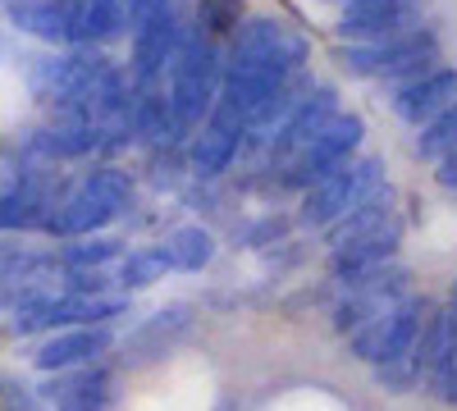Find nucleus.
<instances>
[{"instance_id":"obj_1","label":"nucleus","mask_w":457,"mask_h":411,"mask_svg":"<svg viewBox=\"0 0 457 411\" xmlns=\"http://www.w3.org/2000/svg\"><path fill=\"white\" fill-rule=\"evenodd\" d=\"M220 83H224V55L215 46V37L193 28L170 64V110H174L179 137L197 133L211 119V110L220 101Z\"/></svg>"},{"instance_id":"obj_2","label":"nucleus","mask_w":457,"mask_h":411,"mask_svg":"<svg viewBox=\"0 0 457 411\" xmlns=\"http://www.w3.org/2000/svg\"><path fill=\"white\" fill-rule=\"evenodd\" d=\"M439 60V37L430 28H411L398 37H385V42H353L343 64L353 73H366V78H385L394 87L416 83L421 73H430Z\"/></svg>"},{"instance_id":"obj_3","label":"nucleus","mask_w":457,"mask_h":411,"mask_svg":"<svg viewBox=\"0 0 457 411\" xmlns=\"http://www.w3.org/2000/svg\"><path fill=\"white\" fill-rule=\"evenodd\" d=\"M105 73H110V60L101 55V46H73L69 55L37 60L32 73H28V87L42 105H51L55 115H73Z\"/></svg>"},{"instance_id":"obj_4","label":"nucleus","mask_w":457,"mask_h":411,"mask_svg":"<svg viewBox=\"0 0 457 411\" xmlns=\"http://www.w3.org/2000/svg\"><path fill=\"white\" fill-rule=\"evenodd\" d=\"M385 188V165L375 156H353L338 169H329L320 183H312L307 197H302V224L312 229H329L334 219H343L348 210H357L361 201H370Z\"/></svg>"},{"instance_id":"obj_5","label":"nucleus","mask_w":457,"mask_h":411,"mask_svg":"<svg viewBox=\"0 0 457 411\" xmlns=\"http://www.w3.org/2000/svg\"><path fill=\"white\" fill-rule=\"evenodd\" d=\"M407 292V266H379L370 275H357V279H343L338 284V302L329 307L334 316V329L338 333H357L361 325L379 320V316H389Z\"/></svg>"},{"instance_id":"obj_6","label":"nucleus","mask_w":457,"mask_h":411,"mask_svg":"<svg viewBox=\"0 0 457 411\" xmlns=\"http://www.w3.org/2000/svg\"><path fill=\"white\" fill-rule=\"evenodd\" d=\"M426 316H430V307L421 302V297H403L389 316H379V320L361 325L357 333H348V352L357 361H366V366L403 361V357H411L416 339H421Z\"/></svg>"},{"instance_id":"obj_7","label":"nucleus","mask_w":457,"mask_h":411,"mask_svg":"<svg viewBox=\"0 0 457 411\" xmlns=\"http://www.w3.org/2000/svg\"><path fill=\"white\" fill-rule=\"evenodd\" d=\"M114 316H129V297H83V292H46L14 311V333H46V329H79V325H105Z\"/></svg>"},{"instance_id":"obj_8","label":"nucleus","mask_w":457,"mask_h":411,"mask_svg":"<svg viewBox=\"0 0 457 411\" xmlns=\"http://www.w3.org/2000/svg\"><path fill=\"white\" fill-rule=\"evenodd\" d=\"M361 137H366V124H361L357 115H338L334 124L320 128V137H312V142L284 165V188H302V193H307L312 183H320L329 169H338L343 160L357 156Z\"/></svg>"},{"instance_id":"obj_9","label":"nucleus","mask_w":457,"mask_h":411,"mask_svg":"<svg viewBox=\"0 0 457 411\" xmlns=\"http://www.w3.org/2000/svg\"><path fill=\"white\" fill-rule=\"evenodd\" d=\"M64 193L55 188V178L46 169H10L0 178V234H19V229H46V219Z\"/></svg>"},{"instance_id":"obj_10","label":"nucleus","mask_w":457,"mask_h":411,"mask_svg":"<svg viewBox=\"0 0 457 411\" xmlns=\"http://www.w3.org/2000/svg\"><path fill=\"white\" fill-rule=\"evenodd\" d=\"M426 14V0H348L338 14V32L348 42H385V37L411 32Z\"/></svg>"},{"instance_id":"obj_11","label":"nucleus","mask_w":457,"mask_h":411,"mask_svg":"<svg viewBox=\"0 0 457 411\" xmlns=\"http://www.w3.org/2000/svg\"><path fill=\"white\" fill-rule=\"evenodd\" d=\"M114 370L105 366H73V370H55V380L42 384V402L55 411H110L114 407Z\"/></svg>"},{"instance_id":"obj_12","label":"nucleus","mask_w":457,"mask_h":411,"mask_svg":"<svg viewBox=\"0 0 457 411\" xmlns=\"http://www.w3.org/2000/svg\"><path fill=\"white\" fill-rule=\"evenodd\" d=\"M193 329V307L187 302H170V307H161L156 316H146L129 339H124V366L129 370H142V366H151V361H161L165 352H174L179 348V339Z\"/></svg>"},{"instance_id":"obj_13","label":"nucleus","mask_w":457,"mask_h":411,"mask_svg":"<svg viewBox=\"0 0 457 411\" xmlns=\"http://www.w3.org/2000/svg\"><path fill=\"white\" fill-rule=\"evenodd\" d=\"M187 32H193V28L179 19V10H170V14H161V19L133 28V83H156V78H165V69L174 64V55H179V46H183Z\"/></svg>"},{"instance_id":"obj_14","label":"nucleus","mask_w":457,"mask_h":411,"mask_svg":"<svg viewBox=\"0 0 457 411\" xmlns=\"http://www.w3.org/2000/svg\"><path fill=\"white\" fill-rule=\"evenodd\" d=\"M338 119V96H334V87H316V92H307L297 101V110L293 115L270 133V160H279V165H288L302 146H307L312 137H320V128L325 124H334Z\"/></svg>"},{"instance_id":"obj_15","label":"nucleus","mask_w":457,"mask_h":411,"mask_svg":"<svg viewBox=\"0 0 457 411\" xmlns=\"http://www.w3.org/2000/svg\"><path fill=\"white\" fill-rule=\"evenodd\" d=\"M114 348V333L105 325H79V329H60L51 339L32 352V366L37 370H73V366H92L101 361L105 352Z\"/></svg>"},{"instance_id":"obj_16","label":"nucleus","mask_w":457,"mask_h":411,"mask_svg":"<svg viewBox=\"0 0 457 411\" xmlns=\"http://www.w3.org/2000/svg\"><path fill=\"white\" fill-rule=\"evenodd\" d=\"M101 146H110L105 128H96V124H87L79 115H55V124L37 128L28 137V152L46 156V160H79V156L101 152Z\"/></svg>"},{"instance_id":"obj_17","label":"nucleus","mask_w":457,"mask_h":411,"mask_svg":"<svg viewBox=\"0 0 457 411\" xmlns=\"http://www.w3.org/2000/svg\"><path fill=\"white\" fill-rule=\"evenodd\" d=\"M114 215H120V210H114V206L92 188V183L83 178L79 188L64 193V201H60L55 215L46 219V234H55V238H87V234H101Z\"/></svg>"},{"instance_id":"obj_18","label":"nucleus","mask_w":457,"mask_h":411,"mask_svg":"<svg viewBox=\"0 0 457 411\" xmlns=\"http://www.w3.org/2000/svg\"><path fill=\"white\" fill-rule=\"evenodd\" d=\"M398 242H403V224H389V229H379L370 238H357V242H343L329 251V275L334 284L343 279H357V275H370L379 266H394L398 260Z\"/></svg>"},{"instance_id":"obj_19","label":"nucleus","mask_w":457,"mask_h":411,"mask_svg":"<svg viewBox=\"0 0 457 411\" xmlns=\"http://www.w3.org/2000/svg\"><path fill=\"white\" fill-rule=\"evenodd\" d=\"M243 137H247L243 124L224 119V115H211V119L202 124V133H193V146H187V165H193V174H202V178L224 174L228 165H234Z\"/></svg>"},{"instance_id":"obj_20","label":"nucleus","mask_w":457,"mask_h":411,"mask_svg":"<svg viewBox=\"0 0 457 411\" xmlns=\"http://www.w3.org/2000/svg\"><path fill=\"white\" fill-rule=\"evenodd\" d=\"M453 101H457V69H430L416 83L398 87L394 110H398V119H407V124H430L439 110H448Z\"/></svg>"},{"instance_id":"obj_21","label":"nucleus","mask_w":457,"mask_h":411,"mask_svg":"<svg viewBox=\"0 0 457 411\" xmlns=\"http://www.w3.org/2000/svg\"><path fill=\"white\" fill-rule=\"evenodd\" d=\"M5 19L51 46H73V14L69 0H5Z\"/></svg>"},{"instance_id":"obj_22","label":"nucleus","mask_w":457,"mask_h":411,"mask_svg":"<svg viewBox=\"0 0 457 411\" xmlns=\"http://www.w3.org/2000/svg\"><path fill=\"white\" fill-rule=\"evenodd\" d=\"M389 224H403V219H398V197H394L389 188H379L370 201H361L357 210H348L343 219H334L329 229H325V242H329V251H334V247H343V242H357V238H370V234H379V229H389Z\"/></svg>"},{"instance_id":"obj_23","label":"nucleus","mask_w":457,"mask_h":411,"mask_svg":"<svg viewBox=\"0 0 457 411\" xmlns=\"http://www.w3.org/2000/svg\"><path fill=\"white\" fill-rule=\"evenodd\" d=\"M165 260H170V270H187V275H197L211 266V256H215V238L211 229H202V224H183V229H174L165 242H161Z\"/></svg>"},{"instance_id":"obj_24","label":"nucleus","mask_w":457,"mask_h":411,"mask_svg":"<svg viewBox=\"0 0 457 411\" xmlns=\"http://www.w3.org/2000/svg\"><path fill=\"white\" fill-rule=\"evenodd\" d=\"M120 251H124V242H120V238H101V234H87V238L69 242V247L60 251V266H64V270H101L105 260H114Z\"/></svg>"},{"instance_id":"obj_25","label":"nucleus","mask_w":457,"mask_h":411,"mask_svg":"<svg viewBox=\"0 0 457 411\" xmlns=\"http://www.w3.org/2000/svg\"><path fill=\"white\" fill-rule=\"evenodd\" d=\"M165 270H170V260H165V251L161 247H146V251H129L124 260H120V288H129V292H137V288H151L156 279H165Z\"/></svg>"},{"instance_id":"obj_26","label":"nucleus","mask_w":457,"mask_h":411,"mask_svg":"<svg viewBox=\"0 0 457 411\" xmlns=\"http://www.w3.org/2000/svg\"><path fill=\"white\" fill-rule=\"evenodd\" d=\"M426 389L439 398V402H448V407H457V320L448 316V333H444V352H439V361H435V370H430V380H426Z\"/></svg>"},{"instance_id":"obj_27","label":"nucleus","mask_w":457,"mask_h":411,"mask_svg":"<svg viewBox=\"0 0 457 411\" xmlns=\"http://www.w3.org/2000/svg\"><path fill=\"white\" fill-rule=\"evenodd\" d=\"M416 152H421L426 160H444L448 152H457V101L448 110H439V115L421 128V137H416Z\"/></svg>"},{"instance_id":"obj_28","label":"nucleus","mask_w":457,"mask_h":411,"mask_svg":"<svg viewBox=\"0 0 457 411\" xmlns=\"http://www.w3.org/2000/svg\"><path fill=\"white\" fill-rule=\"evenodd\" d=\"M197 19L206 37H234L247 23V5L243 0H197Z\"/></svg>"},{"instance_id":"obj_29","label":"nucleus","mask_w":457,"mask_h":411,"mask_svg":"<svg viewBox=\"0 0 457 411\" xmlns=\"http://www.w3.org/2000/svg\"><path fill=\"white\" fill-rule=\"evenodd\" d=\"M87 183H92V188H96L114 210H120V215L133 206V178H129L124 169H110V165H105V169H92V174H87Z\"/></svg>"},{"instance_id":"obj_30","label":"nucleus","mask_w":457,"mask_h":411,"mask_svg":"<svg viewBox=\"0 0 457 411\" xmlns=\"http://www.w3.org/2000/svg\"><path fill=\"white\" fill-rule=\"evenodd\" d=\"M0 411H42V393L19 375H0Z\"/></svg>"},{"instance_id":"obj_31","label":"nucleus","mask_w":457,"mask_h":411,"mask_svg":"<svg viewBox=\"0 0 457 411\" xmlns=\"http://www.w3.org/2000/svg\"><path fill=\"white\" fill-rule=\"evenodd\" d=\"M170 10H179V0H129V28H142Z\"/></svg>"},{"instance_id":"obj_32","label":"nucleus","mask_w":457,"mask_h":411,"mask_svg":"<svg viewBox=\"0 0 457 411\" xmlns=\"http://www.w3.org/2000/svg\"><path fill=\"white\" fill-rule=\"evenodd\" d=\"M435 178H439L444 193H457V152H448V156L439 160V174H435Z\"/></svg>"},{"instance_id":"obj_33","label":"nucleus","mask_w":457,"mask_h":411,"mask_svg":"<svg viewBox=\"0 0 457 411\" xmlns=\"http://www.w3.org/2000/svg\"><path fill=\"white\" fill-rule=\"evenodd\" d=\"M14 251H23V247H19V242H5V238H0V266H5V260H10Z\"/></svg>"},{"instance_id":"obj_34","label":"nucleus","mask_w":457,"mask_h":411,"mask_svg":"<svg viewBox=\"0 0 457 411\" xmlns=\"http://www.w3.org/2000/svg\"><path fill=\"white\" fill-rule=\"evenodd\" d=\"M448 316L457 320V288H453V302H448Z\"/></svg>"},{"instance_id":"obj_35","label":"nucleus","mask_w":457,"mask_h":411,"mask_svg":"<svg viewBox=\"0 0 457 411\" xmlns=\"http://www.w3.org/2000/svg\"><path fill=\"white\" fill-rule=\"evenodd\" d=\"M215 411H238V407H234V402H228V398H224V402H220Z\"/></svg>"}]
</instances>
